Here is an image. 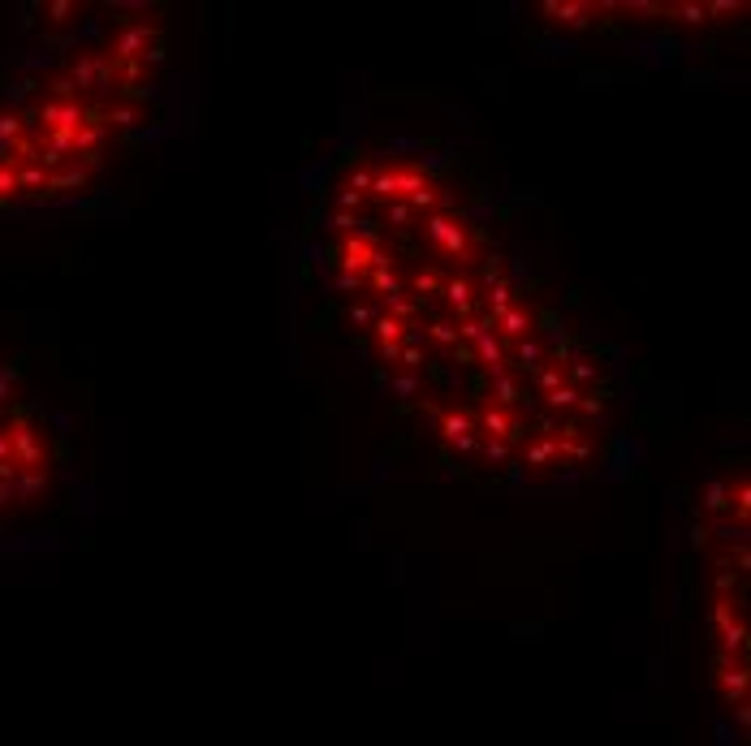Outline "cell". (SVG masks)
Masks as SVG:
<instances>
[{
    "instance_id": "obj_1",
    "label": "cell",
    "mask_w": 751,
    "mask_h": 746,
    "mask_svg": "<svg viewBox=\"0 0 751 746\" xmlns=\"http://www.w3.org/2000/svg\"><path fill=\"white\" fill-rule=\"evenodd\" d=\"M320 229V276L380 393L462 475L566 479L613 436V363L527 268L458 156L359 147Z\"/></svg>"
}]
</instances>
